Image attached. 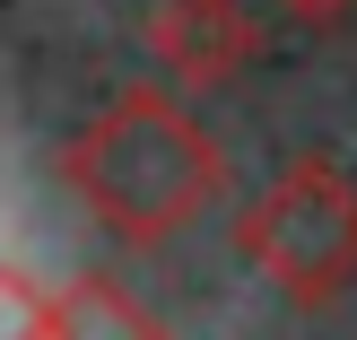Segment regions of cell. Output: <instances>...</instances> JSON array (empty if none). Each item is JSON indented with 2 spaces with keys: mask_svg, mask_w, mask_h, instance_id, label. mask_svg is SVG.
Listing matches in <instances>:
<instances>
[{
  "mask_svg": "<svg viewBox=\"0 0 357 340\" xmlns=\"http://www.w3.org/2000/svg\"><path fill=\"white\" fill-rule=\"evenodd\" d=\"M61 184L114 244L157 253L227 201V149L174 87H122L70 131Z\"/></svg>",
  "mask_w": 357,
  "mask_h": 340,
  "instance_id": "1",
  "label": "cell"
},
{
  "mask_svg": "<svg viewBox=\"0 0 357 340\" xmlns=\"http://www.w3.org/2000/svg\"><path fill=\"white\" fill-rule=\"evenodd\" d=\"M0 340H70V297H52L35 271L0 262Z\"/></svg>",
  "mask_w": 357,
  "mask_h": 340,
  "instance_id": "4",
  "label": "cell"
},
{
  "mask_svg": "<svg viewBox=\"0 0 357 340\" xmlns=\"http://www.w3.org/2000/svg\"><path fill=\"white\" fill-rule=\"evenodd\" d=\"M236 253L271 279L288 306H331L357 288V175L340 157L305 149L244 201L236 219Z\"/></svg>",
  "mask_w": 357,
  "mask_h": 340,
  "instance_id": "2",
  "label": "cell"
},
{
  "mask_svg": "<svg viewBox=\"0 0 357 340\" xmlns=\"http://www.w3.org/2000/svg\"><path fill=\"white\" fill-rule=\"evenodd\" d=\"M139 44L174 87H236L261 61V27L244 0H157Z\"/></svg>",
  "mask_w": 357,
  "mask_h": 340,
  "instance_id": "3",
  "label": "cell"
},
{
  "mask_svg": "<svg viewBox=\"0 0 357 340\" xmlns=\"http://www.w3.org/2000/svg\"><path fill=\"white\" fill-rule=\"evenodd\" d=\"M288 27H305V35H323V27H349L357 17V0H271Z\"/></svg>",
  "mask_w": 357,
  "mask_h": 340,
  "instance_id": "5",
  "label": "cell"
}]
</instances>
